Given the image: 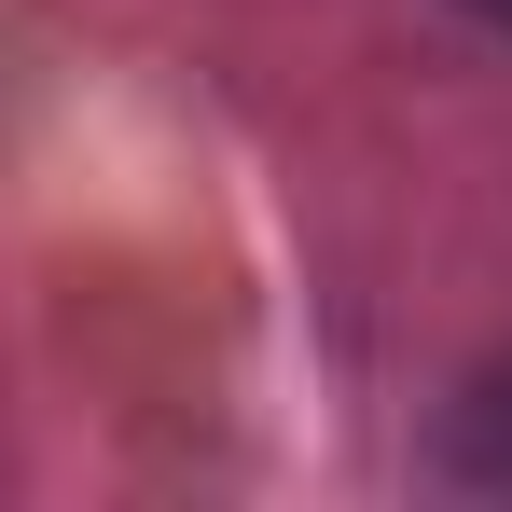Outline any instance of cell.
<instances>
[{
    "mask_svg": "<svg viewBox=\"0 0 512 512\" xmlns=\"http://www.w3.org/2000/svg\"><path fill=\"white\" fill-rule=\"evenodd\" d=\"M485 14H499V28H512V0H485Z\"/></svg>",
    "mask_w": 512,
    "mask_h": 512,
    "instance_id": "obj_1",
    "label": "cell"
}]
</instances>
